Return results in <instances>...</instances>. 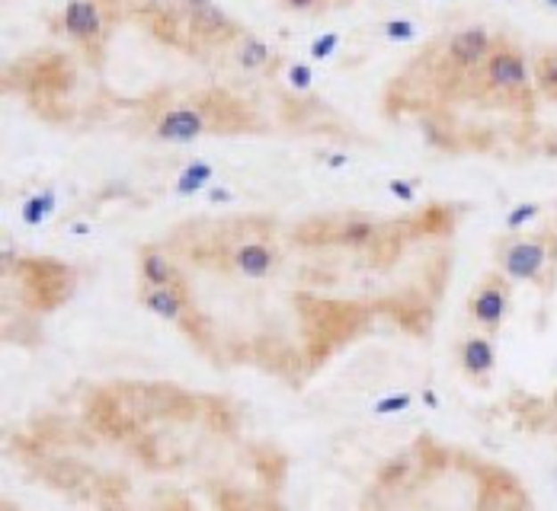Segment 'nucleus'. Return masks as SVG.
<instances>
[{
    "instance_id": "obj_4",
    "label": "nucleus",
    "mask_w": 557,
    "mask_h": 511,
    "mask_svg": "<svg viewBox=\"0 0 557 511\" xmlns=\"http://www.w3.org/2000/svg\"><path fill=\"white\" fill-rule=\"evenodd\" d=\"M503 272L516 281H535L548 265V240L545 237H519L500 249Z\"/></svg>"
},
{
    "instance_id": "obj_12",
    "label": "nucleus",
    "mask_w": 557,
    "mask_h": 511,
    "mask_svg": "<svg viewBox=\"0 0 557 511\" xmlns=\"http://www.w3.org/2000/svg\"><path fill=\"white\" fill-rule=\"evenodd\" d=\"M142 272H144V279H148L154 288L170 285V279H173V265H170V259H164V256H160V253H144Z\"/></svg>"
},
{
    "instance_id": "obj_27",
    "label": "nucleus",
    "mask_w": 557,
    "mask_h": 511,
    "mask_svg": "<svg viewBox=\"0 0 557 511\" xmlns=\"http://www.w3.org/2000/svg\"><path fill=\"white\" fill-rule=\"evenodd\" d=\"M506 4H512V0H506Z\"/></svg>"
},
{
    "instance_id": "obj_25",
    "label": "nucleus",
    "mask_w": 557,
    "mask_h": 511,
    "mask_svg": "<svg viewBox=\"0 0 557 511\" xmlns=\"http://www.w3.org/2000/svg\"><path fill=\"white\" fill-rule=\"evenodd\" d=\"M209 199H212V202H228L231 192H225V189H212V192H209Z\"/></svg>"
},
{
    "instance_id": "obj_1",
    "label": "nucleus",
    "mask_w": 557,
    "mask_h": 511,
    "mask_svg": "<svg viewBox=\"0 0 557 511\" xmlns=\"http://www.w3.org/2000/svg\"><path fill=\"white\" fill-rule=\"evenodd\" d=\"M106 4L102 0H68L58 13V32L84 52L100 54L106 42Z\"/></svg>"
},
{
    "instance_id": "obj_9",
    "label": "nucleus",
    "mask_w": 557,
    "mask_h": 511,
    "mask_svg": "<svg viewBox=\"0 0 557 511\" xmlns=\"http://www.w3.org/2000/svg\"><path fill=\"white\" fill-rule=\"evenodd\" d=\"M234 265L247 279H263V275H269V269H273V253H269V247H263V243H243L234 253Z\"/></svg>"
},
{
    "instance_id": "obj_19",
    "label": "nucleus",
    "mask_w": 557,
    "mask_h": 511,
    "mask_svg": "<svg viewBox=\"0 0 557 511\" xmlns=\"http://www.w3.org/2000/svg\"><path fill=\"white\" fill-rule=\"evenodd\" d=\"M535 217H538V205L522 202V205H516L510 215H506V227H510V231H519V227H526L528 221H535Z\"/></svg>"
},
{
    "instance_id": "obj_24",
    "label": "nucleus",
    "mask_w": 557,
    "mask_h": 511,
    "mask_svg": "<svg viewBox=\"0 0 557 511\" xmlns=\"http://www.w3.org/2000/svg\"><path fill=\"white\" fill-rule=\"evenodd\" d=\"M346 163H349V157H346V154H333V157H330V160H327V166L340 170V166H346Z\"/></svg>"
},
{
    "instance_id": "obj_23",
    "label": "nucleus",
    "mask_w": 557,
    "mask_h": 511,
    "mask_svg": "<svg viewBox=\"0 0 557 511\" xmlns=\"http://www.w3.org/2000/svg\"><path fill=\"white\" fill-rule=\"evenodd\" d=\"M285 7L295 10V13H311V10H317L324 4V0H283Z\"/></svg>"
},
{
    "instance_id": "obj_18",
    "label": "nucleus",
    "mask_w": 557,
    "mask_h": 511,
    "mask_svg": "<svg viewBox=\"0 0 557 511\" xmlns=\"http://www.w3.org/2000/svg\"><path fill=\"white\" fill-rule=\"evenodd\" d=\"M416 23L414 20H385L381 23V36L388 42H414L416 39Z\"/></svg>"
},
{
    "instance_id": "obj_14",
    "label": "nucleus",
    "mask_w": 557,
    "mask_h": 511,
    "mask_svg": "<svg viewBox=\"0 0 557 511\" xmlns=\"http://www.w3.org/2000/svg\"><path fill=\"white\" fill-rule=\"evenodd\" d=\"M52 211H55V192L48 189V192L32 195L29 202L23 205V221H26V224H42V221H45Z\"/></svg>"
},
{
    "instance_id": "obj_6",
    "label": "nucleus",
    "mask_w": 557,
    "mask_h": 511,
    "mask_svg": "<svg viewBox=\"0 0 557 511\" xmlns=\"http://www.w3.org/2000/svg\"><path fill=\"white\" fill-rule=\"evenodd\" d=\"M202 134H209V116H205V109L189 106V102L170 106L154 125V138L167 141V144H192Z\"/></svg>"
},
{
    "instance_id": "obj_17",
    "label": "nucleus",
    "mask_w": 557,
    "mask_h": 511,
    "mask_svg": "<svg viewBox=\"0 0 557 511\" xmlns=\"http://www.w3.org/2000/svg\"><path fill=\"white\" fill-rule=\"evenodd\" d=\"M285 84H289V90H295V93H307L311 84H315V70H311V64L291 61L289 68H285Z\"/></svg>"
},
{
    "instance_id": "obj_3",
    "label": "nucleus",
    "mask_w": 557,
    "mask_h": 511,
    "mask_svg": "<svg viewBox=\"0 0 557 511\" xmlns=\"http://www.w3.org/2000/svg\"><path fill=\"white\" fill-rule=\"evenodd\" d=\"M480 70H484V80L490 90H500V93H526L528 90L526 54L512 45H496Z\"/></svg>"
},
{
    "instance_id": "obj_8",
    "label": "nucleus",
    "mask_w": 557,
    "mask_h": 511,
    "mask_svg": "<svg viewBox=\"0 0 557 511\" xmlns=\"http://www.w3.org/2000/svg\"><path fill=\"white\" fill-rule=\"evenodd\" d=\"M471 313L487 326H496L506 313V288L503 281L490 279L478 288V295L471 297Z\"/></svg>"
},
{
    "instance_id": "obj_16",
    "label": "nucleus",
    "mask_w": 557,
    "mask_h": 511,
    "mask_svg": "<svg viewBox=\"0 0 557 511\" xmlns=\"http://www.w3.org/2000/svg\"><path fill=\"white\" fill-rule=\"evenodd\" d=\"M340 45H343V36H340V32H324V36H317V39L307 45V58H311V61H330Z\"/></svg>"
},
{
    "instance_id": "obj_2",
    "label": "nucleus",
    "mask_w": 557,
    "mask_h": 511,
    "mask_svg": "<svg viewBox=\"0 0 557 511\" xmlns=\"http://www.w3.org/2000/svg\"><path fill=\"white\" fill-rule=\"evenodd\" d=\"M237 26L215 0H186L183 4V39L199 45H221L237 39Z\"/></svg>"
},
{
    "instance_id": "obj_11",
    "label": "nucleus",
    "mask_w": 557,
    "mask_h": 511,
    "mask_svg": "<svg viewBox=\"0 0 557 511\" xmlns=\"http://www.w3.org/2000/svg\"><path fill=\"white\" fill-rule=\"evenodd\" d=\"M144 304H148L158 317H164V320H176L180 317V310H183V301H180V295L173 291V288H154V291H148L144 295Z\"/></svg>"
},
{
    "instance_id": "obj_5",
    "label": "nucleus",
    "mask_w": 557,
    "mask_h": 511,
    "mask_svg": "<svg viewBox=\"0 0 557 511\" xmlns=\"http://www.w3.org/2000/svg\"><path fill=\"white\" fill-rule=\"evenodd\" d=\"M500 42L484 29V26H468V29H458L455 36H448L446 42V61L455 70H474L484 68L487 58L494 54V48Z\"/></svg>"
},
{
    "instance_id": "obj_7",
    "label": "nucleus",
    "mask_w": 557,
    "mask_h": 511,
    "mask_svg": "<svg viewBox=\"0 0 557 511\" xmlns=\"http://www.w3.org/2000/svg\"><path fill=\"white\" fill-rule=\"evenodd\" d=\"M231 58L241 70L247 74H259V70H266L273 64V48L266 42L253 36V32H237V39L231 42Z\"/></svg>"
},
{
    "instance_id": "obj_10",
    "label": "nucleus",
    "mask_w": 557,
    "mask_h": 511,
    "mask_svg": "<svg viewBox=\"0 0 557 511\" xmlns=\"http://www.w3.org/2000/svg\"><path fill=\"white\" fill-rule=\"evenodd\" d=\"M215 179V166L209 160H189L186 166L180 170V176H176V195H196L202 192L209 182Z\"/></svg>"
},
{
    "instance_id": "obj_20",
    "label": "nucleus",
    "mask_w": 557,
    "mask_h": 511,
    "mask_svg": "<svg viewBox=\"0 0 557 511\" xmlns=\"http://www.w3.org/2000/svg\"><path fill=\"white\" fill-rule=\"evenodd\" d=\"M388 192H391L394 199H400V202H414L416 199V186L410 179H391V182H388Z\"/></svg>"
},
{
    "instance_id": "obj_21",
    "label": "nucleus",
    "mask_w": 557,
    "mask_h": 511,
    "mask_svg": "<svg viewBox=\"0 0 557 511\" xmlns=\"http://www.w3.org/2000/svg\"><path fill=\"white\" fill-rule=\"evenodd\" d=\"M343 237L349 243H365L372 237V224H365V221H356V224H349L343 231Z\"/></svg>"
},
{
    "instance_id": "obj_15",
    "label": "nucleus",
    "mask_w": 557,
    "mask_h": 511,
    "mask_svg": "<svg viewBox=\"0 0 557 511\" xmlns=\"http://www.w3.org/2000/svg\"><path fill=\"white\" fill-rule=\"evenodd\" d=\"M535 84H538V90H542L545 96L557 100V52L545 54L542 61H538V68H535Z\"/></svg>"
},
{
    "instance_id": "obj_13",
    "label": "nucleus",
    "mask_w": 557,
    "mask_h": 511,
    "mask_svg": "<svg viewBox=\"0 0 557 511\" xmlns=\"http://www.w3.org/2000/svg\"><path fill=\"white\" fill-rule=\"evenodd\" d=\"M464 364H468V371H490L494 368V349L484 339H471L464 345Z\"/></svg>"
},
{
    "instance_id": "obj_22",
    "label": "nucleus",
    "mask_w": 557,
    "mask_h": 511,
    "mask_svg": "<svg viewBox=\"0 0 557 511\" xmlns=\"http://www.w3.org/2000/svg\"><path fill=\"white\" fill-rule=\"evenodd\" d=\"M410 403V396H404V393H397V396H388L385 403H378L375 406V412H394V410H404V406Z\"/></svg>"
},
{
    "instance_id": "obj_26",
    "label": "nucleus",
    "mask_w": 557,
    "mask_h": 511,
    "mask_svg": "<svg viewBox=\"0 0 557 511\" xmlns=\"http://www.w3.org/2000/svg\"><path fill=\"white\" fill-rule=\"evenodd\" d=\"M545 7H551V10H557V0H542Z\"/></svg>"
}]
</instances>
